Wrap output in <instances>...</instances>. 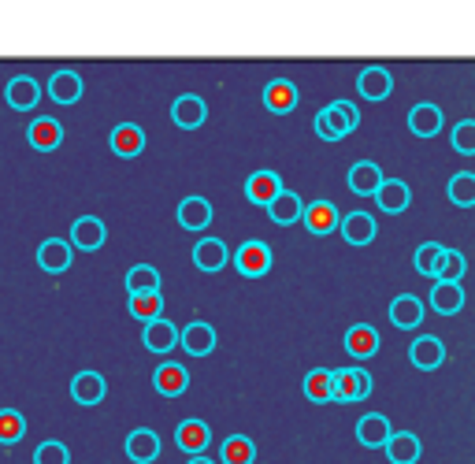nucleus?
<instances>
[{"label": "nucleus", "mask_w": 475, "mask_h": 464, "mask_svg": "<svg viewBox=\"0 0 475 464\" xmlns=\"http://www.w3.org/2000/svg\"><path fill=\"white\" fill-rule=\"evenodd\" d=\"M283 193V179H279V171H257V175H249V182H246V198L253 201V205H260V208H267L275 198Z\"/></svg>", "instance_id": "15"}, {"label": "nucleus", "mask_w": 475, "mask_h": 464, "mask_svg": "<svg viewBox=\"0 0 475 464\" xmlns=\"http://www.w3.org/2000/svg\"><path fill=\"white\" fill-rule=\"evenodd\" d=\"M49 97L56 104H74L78 97H82V74L78 71H56L49 79Z\"/></svg>", "instance_id": "29"}, {"label": "nucleus", "mask_w": 475, "mask_h": 464, "mask_svg": "<svg viewBox=\"0 0 475 464\" xmlns=\"http://www.w3.org/2000/svg\"><path fill=\"white\" fill-rule=\"evenodd\" d=\"M141 342H145V350L149 353H171L175 345H179V327L171 324V320H152V324H145V334H141Z\"/></svg>", "instance_id": "18"}, {"label": "nucleus", "mask_w": 475, "mask_h": 464, "mask_svg": "<svg viewBox=\"0 0 475 464\" xmlns=\"http://www.w3.org/2000/svg\"><path fill=\"white\" fill-rule=\"evenodd\" d=\"M108 141H111V152H119V157H138L145 149V130L138 123H119Z\"/></svg>", "instance_id": "30"}, {"label": "nucleus", "mask_w": 475, "mask_h": 464, "mask_svg": "<svg viewBox=\"0 0 475 464\" xmlns=\"http://www.w3.org/2000/svg\"><path fill=\"white\" fill-rule=\"evenodd\" d=\"M234 267L242 276H267L271 272V249H267V242H260V238L242 242V246H238V253H234Z\"/></svg>", "instance_id": "3"}, {"label": "nucleus", "mask_w": 475, "mask_h": 464, "mask_svg": "<svg viewBox=\"0 0 475 464\" xmlns=\"http://www.w3.org/2000/svg\"><path fill=\"white\" fill-rule=\"evenodd\" d=\"M267 216L279 223V227H290V223H297V219H305V201L297 198L294 189H283L279 198H275L271 205H267Z\"/></svg>", "instance_id": "27"}, {"label": "nucleus", "mask_w": 475, "mask_h": 464, "mask_svg": "<svg viewBox=\"0 0 475 464\" xmlns=\"http://www.w3.org/2000/svg\"><path fill=\"white\" fill-rule=\"evenodd\" d=\"M34 464H71V453L63 442H42L34 450Z\"/></svg>", "instance_id": "43"}, {"label": "nucleus", "mask_w": 475, "mask_h": 464, "mask_svg": "<svg viewBox=\"0 0 475 464\" xmlns=\"http://www.w3.org/2000/svg\"><path fill=\"white\" fill-rule=\"evenodd\" d=\"M450 201L457 208H471L475 205V175L471 171H457L450 179Z\"/></svg>", "instance_id": "38"}, {"label": "nucleus", "mask_w": 475, "mask_h": 464, "mask_svg": "<svg viewBox=\"0 0 475 464\" xmlns=\"http://www.w3.org/2000/svg\"><path fill=\"white\" fill-rule=\"evenodd\" d=\"M297 104H301V93H297V86H294L290 79H275V82L264 86V108H267V111L286 115V111H294Z\"/></svg>", "instance_id": "14"}, {"label": "nucleus", "mask_w": 475, "mask_h": 464, "mask_svg": "<svg viewBox=\"0 0 475 464\" xmlns=\"http://www.w3.org/2000/svg\"><path fill=\"white\" fill-rule=\"evenodd\" d=\"M152 386L160 391L164 398H179V394H186V386H189V372H186V364H179V361H164L160 368L152 372Z\"/></svg>", "instance_id": "11"}, {"label": "nucleus", "mask_w": 475, "mask_h": 464, "mask_svg": "<svg viewBox=\"0 0 475 464\" xmlns=\"http://www.w3.org/2000/svg\"><path fill=\"white\" fill-rule=\"evenodd\" d=\"M409 130L416 138H434L442 130V108L439 104H416L409 111Z\"/></svg>", "instance_id": "25"}, {"label": "nucleus", "mask_w": 475, "mask_h": 464, "mask_svg": "<svg viewBox=\"0 0 475 464\" xmlns=\"http://www.w3.org/2000/svg\"><path fill=\"white\" fill-rule=\"evenodd\" d=\"M312 127H315V134H320L324 141H342V138H349L356 127H361V111H356L353 101H334L324 111H315Z\"/></svg>", "instance_id": "1"}, {"label": "nucleus", "mask_w": 475, "mask_h": 464, "mask_svg": "<svg viewBox=\"0 0 475 464\" xmlns=\"http://www.w3.org/2000/svg\"><path fill=\"white\" fill-rule=\"evenodd\" d=\"M342 238L349 242V246H368V242H375V219L368 216V212H349V216H342Z\"/></svg>", "instance_id": "21"}, {"label": "nucleus", "mask_w": 475, "mask_h": 464, "mask_svg": "<svg viewBox=\"0 0 475 464\" xmlns=\"http://www.w3.org/2000/svg\"><path fill=\"white\" fill-rule=\"evenodd\" d=\"M175 446L182 453H189V457H201L212 446V428H208L205 420H182L179 428H175Z\"/></svg>", "instance_id": "4"}, {"label": "nucleus", "mask_w": 475, "mask_h": 464, "mask_svg": "<svg viewBox=\"0 0 475 464\" xmlns=\"http://www.w3.org/2000/svg\"><path fill=\"white\" fill-rule=\"evenodd\" d=\"M305 227L320 238L334 235V230L342 227V212L334 208V201H312V205H305Z\"/></svg>", "instance_id": "9"}, {"label": "nucleus", "mask_w": 475, "mask_h": 464, "mask_svg": "<svg viewBox=\"0 0 475 464\" xmlns=\"http://www.w3.org/2000/svg\"><path fill=\"white\" fill-rule=\"evenodd\" d=\"M409 361H412L420 372L442 368V361H446V345H442V338H439V334L412 338V345H409Z\"/></svg>", "instance_id": "6"}, {"label": "nucleus", "mask_w": 475, "mask_h": 464, "mask_svg": "<svg viewBox=\"0 0 475 464\" xmlns=\"http://www.w3.org/2000/svg\"><path fill=\"white\" fill-rule=\"evenodd\" d=\"M356 90H361L364 101H386L393 93V74L386 67H364L361 79H356Z\"/></svg>", "instance_id": "19"}, {"label": "nucleus", "mask_w": 475, "mask_h": 464, "mask_svg": "<svg viewBox=\"0 0 475 464\" xmlns=\"http://www.w3.org/2000/svg\"><path fill=\"white\" fill-rule=\"evenodd\" d=\"M26 138H30V145H34V149L49 152V149H56V145L63 141V127H60L56 120H49V115H42V120H34V123H30Z\"/></svg>", "instance_id": "34"}, {"label": "nucleus", "mask_w": 475, "mask_h": 464, "mask_svg": "<svg viewBox=\"0 0 475 464\" xmlns=\"http://www.w3.org/2000/svg\"><path fill=\"white\" fill-rule=\"evenodd\" d=\"M5 101L15 108V111H30L37 101H42V86L30 74H15V79L5 86Z\"/></svg>", "instance_id": "20"}, {"label": "nucleus", "mask_w": 475, "mask_h": 464, "mask_svg": "<svg viewBox=\"0 0 475 464\" xmlns=\"http://www.w3.org/2000/svg\"><path fill=\"white\" fill-rule=\"evenodd\" d=\"M464 267H468L464 253L446 249V253H442V260H439V267H434V279H439V283H457V279L464 276Z\"/></svg>", "instance_id": "40"}, {"label": "nucleus", "mask_w": 475, "mask_h": 464, "mask_svg": "<svg viewBox=\"0 0 475 464\" xmlns=\"http://www.w3.org/2000/svg\"><path fill=\"white\" fill-rule=\"evenodd\" d=\"M442 253H446V246H439V242H423V246H420V249L412 253V264H416V272H420V276H431V279H434V267H439Z\"/></svg>", "instance_id": "41"}, {"label": "nucleus", "mask_w": 475, "mask_h": 464, "mask_svg": "<svg viewBox=\"0 0 475 464\" xmlns=\"http://www.w3.org/2000/svg\"><path fill=\"white\" fill-rule=\"evenodd\" d=\"M179 342H182V350H186L189 357H208V353L216 350V327L205 324V320H193V324L179 334Z\"/></svg>", "instance_id": "12"}, {"label": "nucleus", "mask_w": 475, "mask_h": 464, "mask_svg": "<svg viewBox=\"0 0 475 464\" xmlns=\"http://www.w3.org/2000/svg\"><path fill=\"white\" fill-rule=\"evenodd\" d=\"M127 290L131 294H156L160 290V272L152 264H134L127 272Z\"/></svg>", "instance_id": "36"}, {"label": "nucleus", "mask_w": 475, "mask_h": 464, "mask_svg": "<svg viewBox=\"0 0 475 464\" xmlns=\"http://www.w3.org/2000/svg\"><path fill=\"white\" fill-rule=\"evenodd\" d=\"M219 457H223V464H253V460H257V446H253V439H246V435H230V439L223 442Z\"/></svg>", "instance_id": "37"}, {"label": "nucleus", "mask_w": 475, "mask_h": 464, "mask_svg": "<svg viewBox=\"0 0 475 464\" xmlns=\"http://www.w3.org/2000/svg\"><path fill=\"white\" fill-rule=\"evenodd\" d=\"M390 324L402 327V331H416V327L423 324V301H420L416 294L393 297V304H390Z\"/></svg>", "instance_id": "17"}, {"label": "nucleus", "mask_w": 475, "mask_h": 464, "mask_svg": "<svg viewBox=\"0 0 475 464\" xmlns=\"http://www.w3.org/2000/svg\"><path fill=\"white\" fill-rule=\"evenodd\" d=\"M431 308L439 316H457L460 308H464V290L460 283H434L431 290Z\"/></svg>", "instance_id": "28"}, {"label": "nucleus", "mask_w": 475, "mask_h": 464, "mask_svg": "<svg viewBox=\"0 0 475 464\" xmlns=\"http://www.w3.org/2000/svg\"><path fill=\"white\" fill-rule=\"evenodd\" d=\"M104 238H108V227H104V219H97V216H78L74 227H71V246H74V249L97 253V249L104 246Z\"/></svg>", "instance_id": "5"}, {"label": "nucleus", "mask_w": 475, "mask_h": 464, "mask_svg": "<svg viewBox=\"0 0 475 464\" xmlns=\"http://www.w3.org/2000/svg\"><path fill=\"white\" fill-rule=\"evenodd\" d=\"M23 435H26V416L15 409H0V442L15 446Z\"/></svg>", "instance_id": "39"}, {"label": "nucleus", "mask_w": 475, "mask_h": 464, "mask_svg": "<svg viewBox=\"0 0 475 464\" xmlns=\"http://www.w3.org/2000/svg\"><path fill=\"white\" fill-rule=\"evenodd\" d=\"M372 394V375L364 368H338L334 372V401L353 405Z\"/></svg>", "instance_id": "2"}, {"label": "nucleus", "mask_w": 475, "mask_h": 464, "mask_svg": "<svg viewBox=\"0 0 475 464\" xmlns=\"http://www.w3.org/2000/svg\"><path fill=\"white\" fill-rule=\"evenodd\" d=\"M375 201H379V208H383L386 216H398V212H405V208H409V201H412V189H409L402 179H386V182H383V189L375 193Z\"/></svg>", "instance_id": "24"}, {"label": "nucleus", "mask_w": 475, "mask_h": 464, "mask_svg": "<svg viewBox=\"0 0 475 464\" xmlns=\"http://www.w3.org/2000/svg\"><path fill=\"white\" fill-rule=\"evenodd\" d=\"M305 398L315 405H327L334 401V372L331 368H315L305 375Z\"/></svg>", "instance_id": "32"}, {"label": "nucleus", "mask_w": 475, "mask_h": 464, "mask_svg": "<svg viewBox=\"0 0 475 464\" xmlns=\"http://www.w3.org/2000/svg\"><path fill=\"white\" fill-rule=\"evenodd\" d=\"M453 149L460 157H475V120H460L453 127Z\"/></svg>", "instance_id": "42"}, {"label": "nucleus", "mask_w": 475, "mask_h": 464, "mask_svg": "<svg viewBox=\"0 0 475 464\" xmlns=\"http://www.w3.org/2000/svg\"><path fill=\"white\" fill-rule=\"evenodd\" d=\"M189 464H216V460H208V457H189Z\"/></svg>", "instance_id": "44"}, {"label": "nucleus", "mask_w": 475, "mask_h": 464, "mask_svg": "<svg viewBox=\"0 0 475 464\" xmlns=\"http://www.w3.org/2000/svg\"><path fill=\"white\" fill-rule=\"evenodd\" d=\"M164 313V294L156 290V294H131V316L141 320V324H152V320H160Z\"/></svg>", "instance_id": "35"}, {"label": "nucleus", "mask_w": 475, "mask_h": 464, "mask_svg": "<svg viewBox=\"0 0 475 464\" xmlns=\"http://www.w3.org/2000/svg\"><path fill=\"white\" fill-rule=\"evenodd\" d=\"M193 264L201 267V272H219V267L230 264V249L219 238H201L193 246Z\"/></svg>", "instance_id": "23"}, {"label": "nucleus", "mask_w": 475, "mask_h": 464, "mask_svg": "<svg viewBox=\"0 0 475 464\" xmlns=\"http://www.w3.org/2000/svg\"><path fill=\"white\" fill-rule=\"evenodd\" d=\"M104 394H108V382H104L101 372H78V375L71 379V398H74L78 405H101Z\"/></svg>", "instance_id": "13"}, {"label": "nucleus", "mask_w": 475, "mask_h": 464, "mask_svg": "<svg viewBox=\"0 0 475 464\" xmlns=\"http://www.w3.org/2000/svg\"><path fill=\"white\" fill-rule=\"evenodd\" d=\"M37 264H42L45 272H53V276L67 272V267H71V242H63V238L42 242V249H37Z\"/></svg>", "instance_id": "31"}, {"label": "nucleus", "mask_w": 475, "mask_h": 464, "mask_svg": "<svg viewBox=\"0 0 475 464\" xmlns=\"http://www.w3.org/2000/svg\"><path fill=\"white\" fill-rule=\"evenodd\" d=\"M179 223L186 230H205L212 223V201L208 198H186L179 205Z\"/></svg>", "instance_id": "33"}, {"label": "nucleus", "mask_w": 475, "mask_h": 464, "mask_svg": "<svg viewBox=\"0 0 475 464\" xmlns=\"http://www.w3.org/2000/svg\"><path fill=\"white\" fill-rule=\"evenodd\" d=\"M420 453H423V446H420V439H416L412 431H393L390 442H386L390 464H416Z\"/></svg>", "instance_id": "26"}, {"label": "nucleus", "mask_w": 475, "mask_h": 464, "mask_svg": "<svg viewBox=\"0 0 475 464\" xmlns=\"http://www.w3.org/2000/svg\"><path fill=\"white\" fill-rule=\"evenodd\" d=\"M171 120H175V127H182V130H197V127L208 120V104L197 97V93H182V97L171 104Z\"/></svg>", "instance_id": "10"}, {"label": "nucleus", "mask_w": 475, "mask_h": 464, "mask_svg": "<svg viewBox=\"0 0 475 464\" xmlns=\"http://www.w3.org/2000/svg\"><path fill=\"white\" fill-rule=\"evenodd\" d=\"M345 182H349V189L356 193V198H375L386 179H383V168H379V164H372V160H356V164L349 168Z\"/></svg>", "instance_id": "7"}, {"label": "nucleus", "mask_w": 475, "mask_h": 464, "mask_svg": "<svg viewBox=\"0 0 475 464\" xmlns=\"http://www.w3.org/2000/svg\"><path fill=\"white\" fill-rule=\"evenodd\" d=\"M390 435H393V428L383 412H368V416L356 420V442L368 446V450H386Z\"/></svg>", "instance_id": "8"}, {"label": "nucleus", "mask_w": 475, "mask_h": 464, "mask_svg": "<svg viewBox=\"0 0 475 464\" xmlns=\"http://www.w3.org/2000/svg\"><path fill=\"white\" fill-rule=\"evenodd\" d=\"M127 457L134 464H152L156 457H160V435L149 431V428H138L127 435Z\"/></svg>", "instance_id": "22"}, {"label": "nucleus", "mask_w": 475, "mask_h": 464, "mask_svg": "<svg viewBox=\"0 0 475 464\" xmlns=\"http://www.w3.org/2000/svg\"><path fill=\"white\" fill-rule=\"evenodd\" d=\"M345 353L356 357V361L375 357V353H379V334H375V327H372V324H353V327L345 331Z\"/></svg>", "instance_id": "16"}]
</instances>
